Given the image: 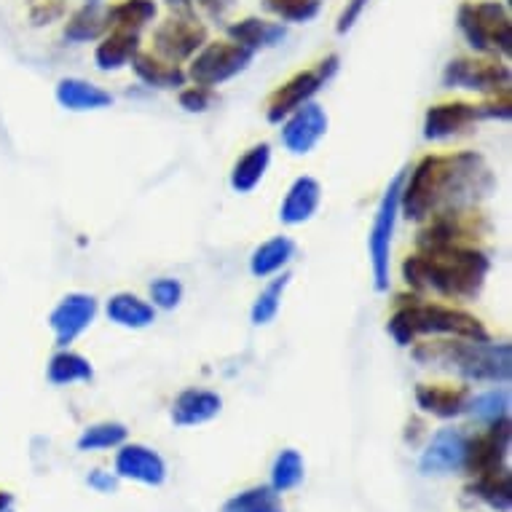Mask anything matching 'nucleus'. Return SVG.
Returning a JSON list of instances; mask_svg holds the SVG:
<instances>
[{"label": "nucleus", "mask_w": 512, "mask_h": 512, "mask_svg": "<svg viewBox=\"0 0 512 512\" xmlns=\"http://www.w3.org/2000/svg\"><path fill=\"white\" fill-rule=\"evenodd\" d=\"M494 188V175L478 153H429L400 188V215L424 223L437 212L472 210Z\"/></svg>", "instance_id": "nucleus-1"}, {"label": "nucleus", "mask_w": 512, "mask_h": 512, "mask_svg": "<svg viewBox=\"0 0 512 512\" xmlns=\"http://www.w3.org/2000/svg\"><path fill=\"white\" fill-rule=\"evenodd\" d=\"M488 269V255L475 244L432 252L416 250L400 266L405 285L416 290V295L435 293L454 303L475 301L486 285Z\"/></svg>", "instance_id": "nucleus-2"}, {"label": "nucleus", "mask_w": 512, "mask_h": 512, "mask_svg": "<svg viewBox=\"0 0 512 512\" xmlns=\"http://www.w3.org/2000/svg\"><path fill=\"white\" fill-rule=\"evenodd\" d=\"M389 336L395 338L397 346L416 344L421 336H445V338H475L486 341L491 333L475 314L445 303H429L421 295L397 298V309L389 317Z\"/></svg>", "instance_id": "nucleus-3"}, {"label": "nucleus", "mask_w": 512, "mask_h": 512, "mask_svg": "<svg viewBox=\"0 0 512 512\" xmlns=\"http://www.w3.org/2000/svg\"><path fill=\"white\" fill-rule=\"evenodd\" d=\"M413 357L429 365H443L475 384H507L512 373L510 344H496L491 338H451L437 344H421L413 349Z\"/></svg>", "instance_id": "nucleus-4"}, {"label": "nucleus", "mask_w": 512, "mask_h": 512, "mask_svg": "<svg viewBox=\"0 0 512 512\" xmlns=\"http://www.w3.org/2000/svg\"><path fill=\"white\" fill-rule=\"evenodd\" d=\"M456 25L464 41L478 54L512 57V17L510 6L504 0L462 3L456 14Z\"/></svg>", "instance_id": "nucleus-5"}, {"label": "nucleus", "mask_w": 512, "mask_h": 512, "mask_svg": "<svg viewBox=\"0 0 512 512\" xmlns=\"http://www.w3.org/2000/svg\"><path fill=\"white\" fill-rule=\"evenodd\" d=\"M512 116L510 94L507 97H496L494 102H483V105H472V102H437L429 105L424 113V140L429 143H443L451 137L462 135L464 129H470L478 121L488 118H499L507 121Z\"/></svg>", "instance_id": "nucleus-6"}, {"label": "nucleus", "mask_w": 512, "mask_h": 512, "mask_svg": "<svg viewBox=\"0 0 512 512\" xmlns=\"http://www.w3.org/2000/svg\"><path fill=\"white\" fill-rule=\"evenodd\" d=\"M405 172H397L395 180L378 202L376 218L368 236L370 271H373V285L378 293L389 290V274H392V236H395L397 215H400V188H403Z\"/></svg>", "instance_id": "nucleus-7"}, {"label": "nucleus", "mask_w": 512, "mask_h": 512, "mask_svg": "<svg viewBox=\"0 0 512 512\" xmlns=\"http://www.w3.org/2000/svg\"><path fill=\"white\" fill-rule=\"evenodd\" d=\"M252 59H255V54L239 46V43L207 41L191 57V65H188L185 76L191 78L196 86L215 89V86L226 84V81L236 78L239 73H244L252 65Z\"/></svg>", "instance_id": "nucleus-8"}, {"label": "nucleus", "mask_w": 512, "mask_h": 512, "mask_svg": "<svg viewBox=\"0 0 512 512\" xmlns=\"http://www.w3.org/2000/svg\"><path fill=\"white\" fill-rule=\"evenodd\" d=\"M486 231L488 223L483 220L480 212H437V215L424 220V226H421V231L416 234V247H419L421 252L445 250V247H464V244L478 242Z\"/></svg>", "instance_id": "nucleus-9"}, {"label": "nucleus", "mask_w": 512, "mask_h": 512, "mask_svg": "<svg viewBox=\"0 0 512 512\" xmlns=\"http://www.w3.org/2000/svg\"><path fill=\"white\" fill-rule=\"evenodd\" d=\"M512 73L499 59H451L443 70L445 89H464V92L507 97L510 94Z\"/></svg>", "instance_id": "nucleus-10"}, {"label": "nucleus", "mask_w": 512, "mask_h": 512, "mask_svg": "<svg viewBox=\"0 0 512 512\" xmlns=\"http://www.w3.org/2000/svg\"><path fill=\"white\" fill-rule=\"evenodd\" d=\"M510 435V416H504V419L488 424L486 432H480L478 437H470L464 470L470 472L472 478L510 470V464H507V459H510Z\"/></svg>", "instance_id": "nucleus-11"}, {"label": "nucleus", "mask_w": 512, "mask_h": 512, "mask_svg": "<svg viewBox=\"0 0 512 512\" xmlns=\"http://www.w3.org/2000/svg\"><path fill=\"white\" fill-rule=\"evenodd\" d=\"M210 41L207 35V27L194 17H172L167 22H161L156 30H153V49H156V57L167 59V62H188L194 57L196 51L202 49L204 43Z\"/></svg>", "instance_id": "nucleus-12"}, {"label": "nucleus", "mask_w": 512, "mask_h": 512, "mask_svg": "<svg viewBox=\"0 0 512 512\" xmlns=\"http://www.w3.org/2000/svg\"><path fill=\"white\" fill-rule=\"evenodd\" d=\"M97 317V298L89 293H68L51 309L49 328L54 330L59 349H70L84 336Z\"/></svg>", "instance_id": "nucleus-13"}, {"label": "nucleus", "mask_w": 512, "mask_h": 512, "mask_svg": "<svg viewBox=\"0 0 512 512\" xmlns=\"http://www.w3.org/2000/svg\"><path fill=\"white\" fill-rule=\"evenodd\" d=\"M328 113L317 102H306L282 121V145L293 156H306L328 135Z\"/></svg>", "instance_id": "nucleus-14"}, {"label": "nucleus", "mask_w": 512, "mask_h": 512, "mask_svg": "<svg viewBox=\"0 0 512 512\" xmlns=\"http://www.w3.org/2000/svg\"><path fill=\"white\" fill-rule=\"evenodd\" d=\"M467 443L470 437L459 427L437 429L435 437L429 440L424 454L419 459V470L424 475H451V472L464 470L467 459Z\"/></svg>", "instance_id": "nucleus-15"}, {"label": "nucleus", "mask_w": 512, "mask_h": 512, "mask_svg": "<svg viewBox=\"0 0 512 512\" xmlns=\"http://www.w3.org/2000/svg\"><path fill=\"white\" fill-rule=\"evenodd\" d=\"M325 84L328 81H325V76L317 68L295 73L293 78H287L285 84L271 92L269 102H266V118H269L271 124H282L290 113H295L301 105L314 100V94Z\"/></svg>", "instance_id": "nucleus-16"}, {"label": "nucleus", "mask_w": 512, "mask_h": 512, "mask_svg": "<svg viewBox=\"0 0 512 512\" xmlns=\"http://www.w3.org/2000/svg\"><path fill=\"white\" fill-rule=\"evenodd\" d=\"M116 475L143 486H161L167 480V462L148 445L124 443L116 454Z\"/></svg>", "instance_id": "nucleus-17"}, {"label": "nucleus", "mask_w": 512, "mask_h": 512, "mask_svg": "<svg viewBox=\"0 0 512 512\" xmlns=\"http://www.w3.org/2000/svg\"><path fill=\"white\" fill-rule=\"evenodd\" d=\"M472 400L470 387L464 384H419L416 387V405L437 419H456L467 413Z\"/></svg>", "instance_id": "nucleus-18"}, {"label": "nucleus", "mask_w": 512, "mask_h": 512, "mask_svg": "<svg viewBox=\"0 0 512 512\" xmlns=\"http://www.w3.org/2000/svg\"><path fill=\"white\" fill-rule=\"evenodd\" d=\"M319 204H322V185L317 177H295L293 185L287 188L285 202L279 207V220L285 226H303L317 215Z\"/></svg>", "instance_id": "nucleus-19"}, {"label": "nucleus", "mask_w": 512, "mask_h": 512, "mask_svg": "<svg viewBox=\"0 0 512 512\" xmlns=\"http://www.w3.org/2000/svg\"><path fill=\"white\" fill-rule=\"evenodd\" d=\"M223 411V400L210 389H183L172 403V421L177 427H199Z\"/></svg>", "instance_id": "nucleus-20"}, {"label": "nucleus", "mask_w": 512, "mask_h": 512, "mask_svg": "<svg viewBox=\"0 0 512 512\" xmlns=\"http://www.w3.org/2000/svg\"><path fill=\"white\" fill-rule=\"evenodd\" d=\"M140 51V33L132 30H108L94 49V65L102 73L124 70Z\"/></svg>", "instance_id": "nucleus-21"}, {"label": "nucleus", "mask_w": 512, "mask_h": 512, "mask_svg": "<svg viewBox=\"0 0 512 512\" xmlns=\"http://www.w3.org/2000/svg\"><path fill=\"white\" fill-rule=\"evenodd\" d=\"M287 38V27L282 22H266V19L247 17L228 25V41L239 43L247 51L274 49Z\"/></svg>", "instance_id": "nucleus-22"}, {"label": "nucleus", "mask_w": 512, "mask_h": 512, "mask_svg": "<svg viewBox=\"0 0 512 512\" xmlns=\"http://www.w3.org/2000/svg\"><path fill=\"white\" fill-rule=\"evenodd\" d=\"M57 102L65 110L86 113V110H102L113 105V94L102 86L84 81V78H62L54 92Z\"/></svg>", "instance_id": "nucleus-23"}, {"label": "nucleus", "mask_w": 512, "mask_h": 512, "mask_svg": "<svg viewBox=\"0 0 512 512\" xmlns=\"http://www.w3.org/2000/svg\"><path fill=\"white\" fill-rule=\"evenodd\" d=\"M105 314L110 322H116L118 328L126 330H145L156 322V309L135 293L110 295L105 303Z\"/></svg>", "instance_id": "nucleus-24"}, {"label": "nucleus", "mask_w": 512, "mask_h": 512, "mask_svg": "<svg viewBox=\"0 0 512 512\" xmlns=\"http://www.w3.org/2000/svg\"><path fill=\"white\" fill-rule=\"evenodd\" d=\"M129 65L135 70V76L145 86H153V89H180L188 81V76H185V70L180 65L156 57V54H148V51H137L135 59Z\"/></svg>", "instance_id": "nucleus-25"}, {"label": "nucleus", "mask_w": 512, "mask_h": 512, "mask_svg": "<svg viewBox=\"0 0 512 512\" xmlns=\"http://www.w3.org/2000/svg\"><path fill=\"white\" fill-rule=\"evenodd\" d=\"M271 164V145L269 143H258L252 145L250 151L242 153L239 159H236L234 169H231V188H234L236 194H252L261 180L266 177Z\"/></svg>", "instance_id": "nucleus-26"}, {"label": "nucleus", "mask_w": 512, "mask_h": 512, "mask_svg": "<svg viewBox=\"0 0 512 512\" xmlns=\"http://www.w3.org/2000/svg\"><path fill=\"white\" fill-rule=\"evenodd\" d=\"M295 258V242L290 236H271L250 255V274L258 279H269L282 274L287 263Z\"/></svg>", "instance_id": "nucleus-27"}, {"label": "nucleus", "mask_w": 512, "mask_h": 512, "mask_svg": "<svg viewBox=\"0 0 512 512\" xmlns=\"http://www.w3.org/2000/svg\"><path fill=\"white\" fill-rule=\"evenodd\" d=\"M159 17L156 0H118L105 9L108 30H132L140 33L145 25H151Z\"/></svg>", "instance_id": "nucleus-28"}, {"label": "nucleus", "mask_w": 512, "mask_h": 512, "mask_svg": "<svg viewBox=\"0 0 512 512\" xmlns=\"http://www.w3.org/2000/svg\"><path fill=\"white\" fill-rule=\"evenodd\" d=\"M46 376H49L54 387H68V384H78V381H92L94 368L84 354L70 352V349H59L49 360Z\"/></svg>", "instance_id": "nucleus-29"}, {"label": "nucleus", "mask_w": 512, "mask_h": 512, "mask_svg": "<svg viewBox=\"0 0 512 512\" xmlns=\"http://www.w3.org/2000/svg\"><path fill=\"white\" fill-rule=\"evenodd\" d=\"M108 30V19H105V9L100 6V0H89L84 9H78L65 25V38L73 43H86L94 38H102Z\"/></svg>", "instance_id": "nucleus-30"}, {"label": "nucleus", "mask_w": 512, "mask_h": 512, "mask_svg": "<svg viewBox=\"0 0 512 512\" xmlns=\"http://www.w3.org/2000/svg\"><path fill=\"white\" fill-rule=\"evenodd\" d=\"M470 491L478 496L480 502H486L491 510L510 512L512 507V475L510 470L480 475L470 486Z\"/></svg>", "instance_id": "nucleus-31"}, {"label": "nucleus", "mask_w": 512, "mask_h": 512, "mask_svg": "<svg viewBox=\"0 0 512 512\" xmlns=\"http://www.w3.org/2000/svg\"><path fill=\"white\" fill-rule=\"evenodd\" d=\"M220 512H285V507L271 486H252L231 496Z\"/></svg>", "instance_id": "nucleus-32"}, {"label": "nucleus", "mask_w": 512, "mask_h": 512, "mask_svg": "<svg viewBox=\"0 0 512 512\" xmlns=\"http://www.w3.org/2000/svg\"><path fill=\"white\" fill-rule=\"evenodd\" d=\"M290 279H293L290 274H274V279H271L269 285L258 293V298H255L250 311L252 325H269V322L277 319L279 309H282V295H285Z\"/></svg>", "instance_id": "nucleus-33"}, {"label": "nucleus", "mask_w": 512, "mask_h": 512, "mask_svg": "<svg viewBox=\"0 0 512 512\" xmlns=\"http://www.w3.org/2000/svg\"><path fill=\"white\" fill-rule=\"evenodd\" d=\"M126 435L129 429L118 421H100V424H92L86 427L78 437V451H105V448H118V445L126 443Z\"/></svg>", "instance_id": "nucleus-34"}, {"label": "nucleus", "mask_w": 512, "mask_h": 512, "mask_svg": "<svg viewBox=\"0 0 512 512\" xmlns=\"http://www.w3.org/2000/svg\"><path fill=\"white\" fill-rule=\"evenodd\" d=\"M303 456L295 451V448H285L282 454L274 459V467H271V488L277 494H285V491H293L303 483Z\"/></svg>", "instance_id": "nucleus-35"}, {"label": "nucleus", "mask_w": 512, "mask_h": 512, "mask_svg": "<svg viewBox=\"0 0 512 512\" xmlns=\"http://www.w3.org/2000/svg\"><path fill=\"white\" fill-rule=\"evenodd\" d=\"M467 413H472L483 424H494V421L510 416V392L507 389H491V392L472 397L470 405H467Z\"/></svg>", "instance_id": "nucleus-36"}, {"label": "nucleus", "mask_w": 512, "mask_h": 512, "mask_svg": "<svg viewBox=\"0 0 512 512\" xmlns=\"http://www.w3.org/2000/svg\"><path fill=\"white\" fill-rule=\"evenodd\" d=\"M269 14L290 25H306L319 14V0H263Z\"/></svg>", "instance_id": "nucleus-37"}, {"label": "nucleus", "mask_w": 512, "mask_h": 512, "mask_svg": "<svg viewBox=\"0 0 512 512\" xmlns=\"http://www.w3.org/2000/svg\"><path fill=\"white\" fill-rule=\"evenodd\" d=\"M151 306L153 309L172 311L183 301V285L175 277H159L151 282Z\"/></svg>", "instance_id": "nucleus-38"}, {"label": "nucleus", "mask_w": 512, "mask_h": 512, "mask_svg": "<svg viewBox=\"0 0 512 512\" xmlns=\"http://www.w3.org/2000/svg\"><path fill=\"white\" fill-rule=\"evenodd\" d=\"M177 100H180V108L188 110V113H207L215 105V92L207 89V86L194 84L188 89H180Z\"/></svg>", "instance_id": "nucleus-39"}, {"label": "nucleus", "mask_w": 512, "mask_h": 512, "mask_svg": "<svg viewBox=\"0 0 512 512\" xmlns=\"http://www.w3.org/2000/svg\"><path fill=\"white\" fill-rule=\"evenodd\" d=\"M368 3L370 0H346L344 11H341V17H338V22H336V33L338 35L349 33V30H352V27L360 22L362 11L368 9Z\"/></svg>", "instance_id": "nucleus-40"}, {"label": "nucleus", "mask_w": 512, "mask_h": 512, "mask_svg": "<svg viewBox=\"0 0 512 512\" xmlns=\"http://www.w3.org/2000/svg\"><path fill=\"white\" fill-rule=\"evenodd\" d=\"M62 14H65V6H62L59 0H46V3L33 6V11H30V17H33L35 25H51V22H57Z\"/></svg>", "instance_id": "nucleus-41"}, {"label": "nucleus", "mask_w": 512, "mask_h": 512, "mask_svg": "<svg viewBox=\"0 0 512 512\" xmlns=\"http://www.w3.org/2000/svg\"><path fill=\"white\" fill-rule=\"evenodd\" d=\"M86 483H89V488H94V491H100V494H113L118 488V475H110V472L105 470H94L89 478H86Z\"/></svg>", "instance_id": "nucleus-42"}, {"label": "nucleus", "mask_w": 512, "mask_h": 512, "mask_svg": "<svg viewBox=\"0 0 512 512\" xmlns=\"http://www.w3.org/2000/svg\"><path fill=\"white\" fill-rule=\"evenodd\" d=\"M194 6H202L210 17H223L226 11H231V6H234V0H194Z\"/></svg>", "instance_id": "nucleus-43"}, {"label": "nucleus", "mask_w": 512, "mask_h": 512, "mask_svg": "<svg viewBox=\"0 0 512 512\" xmlns=\"http://www.w3.org/2000/svg\"><path fill=\"white\" fill-rule=\"evenodd\" d=\"M164 6H167L175 17H194L196 14L194 0H164Z\"/></svg>", "instance_id": "nucleus-44"}, {"label": "nucleus", "mask_w": 512, "mask_h": 512, "mask_svg": "<svg viewBox=\"0 0 512 512\" xmlns=\"http://www.w3.org/2000/svg\"><path fill=\"white\" fill-rule=\"evenodd\" d=\"M11 504H14V496L9 491H0V512L11 510Z\"/></svg>", "instance_id": "nucleus-45"}, {"label": "nucleus", "mask_w": 512, "mask_h": 512, "mask_svg": "<svg viewBox=\"0 0 512 512\" xmlns=\"http://www.w3.org/2000/svg\"><path fill=\"white\" fill-rule=\"evenodd\" d=\"M6 512H14V510H6Z\"/></svg>", "instance_id": "nucleus-46"}, {"label": "nucleus", "mask_w": 512, "mask_h": 512, "mask_svg": "<svg viewBox=\"0 0 512 512\" xmlns=\"http://www.w3.org/2000/svg\"><path fill=\"white\" fill-rule=\"evenodd\" d=\"M504 3H507V0H504Z\"/></svg>", "instance_id": "nucleus-47"}]
</instances>
